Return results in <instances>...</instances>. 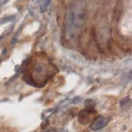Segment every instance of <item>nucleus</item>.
Instances as JSON below:
<instances>
[{"label":"nucleus","instance_id":"f257e3e1","mask_svg":"<svg viewBox=\"0 0 132 132\" xmlns=\"http://www.w3.org/2000/svg\"><path fill=\"white\" fill-rule=\"evenodd\" d=\"M56 72V68L45 53H36L26 62L24 69V78L33 85H44Z\"/></svg>","mask_w":132,"mask_h":132},{"label":"nucleus","instance_id":"f03ea898","mask_svg":"<svg viewBox=\"0 0 132 132\" xmlns=\"http://www.w3.org/2000/svg\"><path fill=\"white\" fill-rule=\"evenodd\" d=\"M87 6L85 0H76L69 6L64 21V34L67 41L72 42L78 36L86 21Z\"/></svg>","mask_w":132,"mask_h":132},{"label":"nucleus","instance_id":"7ed1b4c3","mask_svg":"<svg viewBox=\"0 0 132 132\" xmlns=\"http://www.w3.org/2000/svg\"><path fill=\"white\" fill-rule=\"evenodd\" d=\"M96 114L95 110L92 109H86V110H82V111L78 114V121L81 124L86 125L88 124L93 119V116Z\"/></svg>","mask_w":132,"mask_h":132},{"label":"nucleus","instance_id":"20e7f679","mask_svg":"<svg viewBox=\"0 0 132 132\" xmlns=\"http://www.w3.org/2000/svg\"><path fill=\"white\" fill-rule=\"evenodd\" d=\"M107 118L104 117V116H99V117L95 118L93 121L92 122L90 128L92 129V130H99V129H103L104 127L106 126L107 123Z\"/></svg>","mask_w":132,"mask_h":132},{"label":"nucleus","instance_id":"39448f33","mask_svg":"<svg viewBox=\"0 0 132 132\" xmlns=\"http://www.w3.org/2000/svg\"><path fill=\"white\" fill-rule=\"evenodd\" d=\"M49 132H56V131H49Z\"/></svg>","mask_w":132,"mask_h":132}]
</instances>
